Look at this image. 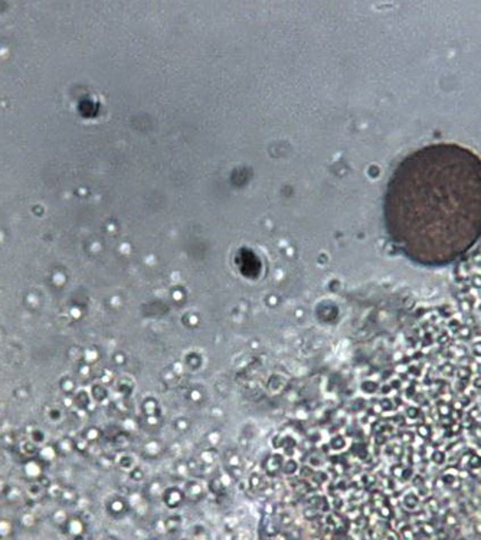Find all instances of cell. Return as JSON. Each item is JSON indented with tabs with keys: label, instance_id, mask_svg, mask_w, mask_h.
<instances>
[{
	"label": "cell",
	"instance_id": "cell-1",
	"mask_svg": "<svg viewBox=\"0 0 481 540\" xmlns=\"http://www.w3.org/2000/svg\"><path fill=\"white\" fill-rule=\"evenodd\" d=\"M392 242L409 258L444 264L481 236V158L454 143L422 147L393 170L383 201Z\"/></svg>",
	"mask_w": 481,
	"mask_h": 540
}]
</instances>
